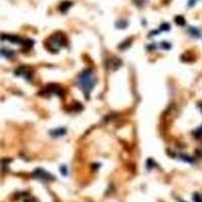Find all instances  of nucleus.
Segmentation results:
<instances>
[{
	"label": "nucleus",
	"mask_w": 202,
	"mask_h": 202,
	"mask_svg": "<svg viewBox=\"0 0 202 202\" xmlns=\"http://www.w3.org/2000/svg\"><path fill=\"white\" fill-rule=\"evenodd\" d=\"M190 30H191L192 34H195V36H198V34H199V32H198V30H196L195 28H190Z\"/></svg>",
	"instance_id": "nucleus-5"
},
{
	"label": "nucleus",
	"mask_w": 202,
	"mask_h": 202,
	"mask_svg": "<svg viewBox=\"0 0 202 202\" xmlns=\"http://www.w3.org/2000/svg\"><path fill=\"white\" fill-rule=\"evenodd\" d=\"M71 5H72V3H71V2H69V1H65V2H63L62 4H61V6H60V9H61V11H62V12H66V11L71 7Z\"/></svg>",
	"instance_id": "nucleus-2"
},
{
	"label": "nucleus",
	"mask_w": 202,
	"mask_h": 202,
	"mask_svg": "<svg viewBox=\"0 0 202 202\" xmlns=\"http://www.w3.org/2000/svg\"><path fill=\"white\" fill-rule=\"evenodd\" d=\"M175 19H176V23L179 24V26H184L185 24V20H184V18L182 16H177Z\"/></svg>",
	"instance_id": "nucleus-3"
},
{
	"label": "nucleus",
	"mask_w": 202,
	"mask_h": 202,
	"mask_svg": "<svg viewBox=\"0 0 202 202\" xmlns=\"http://www.w3.org/2000/svg\"><path fill=\"white\" fill-rule=\"evenodd\" d=\"M94 83H95V77L91 71H85L79 77V86L86 95L94 87Z\"/></svg>",
	"instance_id": "nucleus-1"
},
{
	"label": "nucleus",
	"mask_w": 202,
	"mask_h": 202,
	"mask_svg": "<svg viewBox=\"0 0 202 202\" xmlns=\"http://www.w3.org/2000/svg\"><path fill=\"white\" fill-rule=\"evenodd\" d=\"M169 28H170V26H169V24H167V23L161 26V30H168Z\"/></svg>",
	"instance_id": "nucleus-4"
},
{
	"label": "nucleus",
	"mask_w": 202,
	"mask_h": 202,
	"mask_svg": "<svg viewBox=\"0 0 202 202\" xmlns=\"http://www.w3.org/2000/svg\"><path fill=\"white\" fill-rule=\"evenodd\" d=\"M194 200H195V202H202V200L200 199V197L198 196V194H195V198H194Z\"/></svg>",
	"instance_id": "nucleus-6"
}]
</instances>
